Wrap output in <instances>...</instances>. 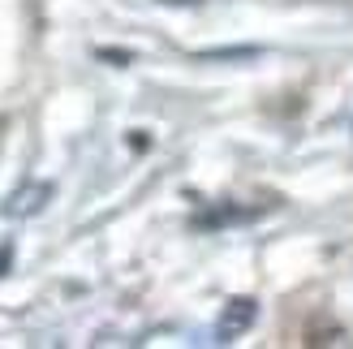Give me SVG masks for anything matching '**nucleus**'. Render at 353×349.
<instances>
[{
    "label": "nucleus",
    "mask_w": 353,
    "mask_h": 349,
    "mask_svg": "<svg viewBox=\"0 0 353 349\" xmlns=\"http://www.w3.org/2000/svg\"><path fill=\"white\" fill-rule=\"evenodd\" d=\"M250 323H254V302H250V298H233V302H228V310L220 315V332H224V337H237V332H245Z\"/></svg>",
    "instance_id": "f257e3e1"
},
{
    "label": "nucleus",
    "mask_w": 353,
    "mask_h": 349,
    "mask_svg": "<svg viewBox=\"0 0 353 349\" xmlns=\"http://www.w3.org/2000/svg\"><path fill=\"white\" fill-rule=\"evenodd\" d=\"M52 195V186H34V190H26V195H17V199H9V207L5 212L9 216H34L43 207V199Z\"/></svg>",
    "instance_id": "f03ea898"
},
{
    "label": "nucleus",
    "mask_w": 353,
    "mask_h": 349,
    "mask_svg": "<svg viewBox=\"0 0 353 349\" xmlns=\"http://www.w3.org/2000/svg\"><path fill=\"white\" fill-rule=\"evenodd\" d=\"M9 263H13V250H9V246H0V276L9 272Z\"/></svg>",
    "instance_id": "20e7f679"
},
{
    "label": "nucleus",
    "mask_w": 353,
    "mask_h": 349,
    "mask_svg": "<svg viewBox=\"0 0 353 349\" xmlns=\"http://www.w3.org/2000/svg\"><path fill=\"white\" fill-rule=\"evenodd\" d=\"M203 61H241V57H259V48H216V52H199Z\"/></svg>",
    "instance_id": "7ed1b4c3"
}]
</instances>
